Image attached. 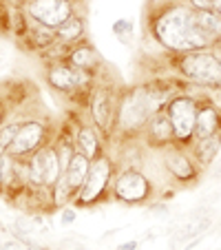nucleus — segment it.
<instances>
[{
    "instance_id": "obj_27",
    "label": "nucleus",
    "mask_w": 221,
    "mask_h": 250,
    "mask_svg": "<svg viewBox=\"0 0 221 250\" xmlns=\"http://www.w3.org/2000/svg\"><path fill=\"white\" fill-rule=\"evenodd\" d=\"M212 175H215V177H221V162H217V166H215V170H212Z\"/></svg>"
},
{
    "instance_id": "obj_31",
    "label": "nucleus",
    "mask_w": 221,
    "mask_h": 250,
    "mask_svg": "<svg viewBox=\"0 0 221 250\" xmlns=\"http://www.w3.org/2000/svg\"><path fill=\"white\" fill-rule=\"evenodd\" d=\"M0 124H2V111H0Z\"/></svg>"
},
{
    "instance_id": "obj_19",
    "label": "nucleus",
    "mask_w": 221,
    "mask_h": 250,
    "mask_svg": "<svg viewBox=\"0 0 221 250\" xmlns=\"http://www.w3.org/2000/svg\"><path fill=\"white\" fill-rule=\"evenodd\" d=\"M51 193H53V195H51V197H53V204H56V206H62V208H64L66 202H69V199H73V193H76V190L71 188L69 180H66V175H60V180L53 184Z\"/></svg>"
},
{
    "instance_id": "obj_9",
    "label": "nucleus",
    "mask_w": 221,
    "mask_h": 250,
    "mask_svg": "<svg viewBox=\"0 0 221 250\" xmlns=\"http://www.w3.org/2000/svg\"><path fill=\"white\" fill-rule=\"evenodd\" d=\"M44 133H47V128H44L42 124H38V122H24V124H20V131H18V135H16V140L11 142V146H9V151H7V155H11V157L33 155L36 151H40L38 146L42 144Z\"/></svg>"
},
{
    "instance_id": "obj_29",
    "label": "nucleus",
    "mask_w": 221,
    "mask_h": 250,
    "mask_svg": "<svg viewBox=\"0 0 221 250\" xmlns=\"http://www.w3.org/2000/svg\"><path fill=\"white\" fill-rule=\"evenodd\" d=\"M0 250H18V246H16V244H5Z\"/></svg>"
},
{
    "instance_id": "obj_6",
    "label": "nucleus",
    "mask_w": 221,
    "mask_h": 250,
    "mask_svg": "<svg viewBox=\"0 0 221 250\" xmlns=\"http://www.w3.org/2000/svg\"><path fill=\"white\" fill-rule=\"evenodd\" d=\"M111 175H113V164H111V160H108L106 155L91 162L89 177H86L84 186L78 190L76 204H80V206H91V204L98 202L104 195V190L108 188V184H111Z\"/></svg>"
},
{
    "instance_id": "obj_18",
    "label": "nucleus",
    "mask_w": 221,
    "mask_h": 250,
    "mask_svg": "<svg viewBox=\"0 0 221 250\" xmlns=\"http://www.w3.org/2000/svg\"><path fill=\"white\" fill-rule=\"evenodd\" d=\"M27 168H29V182H31L36 188H47V186H44V148L33 153Z\"/></svg>"
},
{
    "instance_id": "obj_13",
    "label": "nucleus",
    "mask_w": 221,
    "mask_h": 250,
    "mask_svg": "<svg viewBox=\"0 0 221 250\" xmlns=\"http://www.w3.org/2000/svg\"><path fill=\"white\" fill-rule=\"evenodd\" d=\"M69 62H71V66L82 69L93 76V71L100 66V56L95 53V49L91 47V44H78V47L69 53Z\"/></svg>"
},
{
    "instance_id": "obj_21",
    "label": "nucleus",
    "mask_w": 221,
    "mask_h": 250,
    "mask_svg": "<svg viewBox=\"0 0 221 250\" xmlns=\"http://www.w3.org/2000/svg\"><path fill=\"white\" fill-rule=\"evenodd\" d=\"M133 31H135V27H133V22L131 20H126V18H120V20H115L113 22V33L120 38V42H124L126 44L128 40L133 38Z\"/></svg>"
},
{
    "instance_id": "obj_17",
    "label": "nucleus",
    "mask_w": 221,
    "mask_h": 250,
    "mask_svg": "<svg viewBox=\"0 0 221 250\" xmlns=\"http://www.w3.org/2000/svg\"><path fill=\"white\" fill-rule=\"evenodd\" d=\"M212 217L210 215H201V217H190L188 222L183 224V228L179 230V239H193V237H203L206 230L210 228Z\"/></svg>"
},
{
    "instance_id": "obj_10",
    "label": "nucleus",
    "mask_w": 221,
    "mask_h": 250,
    "mask_svg": "<svg viewBox=\"0 0 221 250\" xmlns=\"http://www.w3.org/2000/svg\"><path fill=\"white\" fill-rule=\"evenodd\" d=\"M144 137H146L148 148H157V151H166L170 142H175L173 124H170L166 109L151 118V122L146 124V128H144Z\"/></svg>"
},
{
    "instance_id": "obj_23",
    "label": "nucleus",
    "mask_w": 221,
    "mask_h": 250,
    "mask_svg": "<svg viewBox=\"0 0 221 250\" xmlns=\"http://www.w3.org/2000/svg\"><path fill=\"white\" fill-rule=\"evenodd\" d=\"M76 217H78V212H76V208H62V212H60V224L62 226H69V224H73L76 222Z\"/></svg>"
},
{
    "instance_id": "obj_3",
    "label": "nucleus",
    "mask_w": 221,
    "mask_h": 250,
    "mask_svg": "<svg viewBox=\"0 0 221 250\" xmlns=\"http://www.w3.org/2000/svg\"><path fill=\"white\" fill-rule=\"evenodd\" d=\"M118 102L120 95L113 91L111 84H98L93 86L89 98V111L93 126L98 128L100 135H111L118 120Z\"/></svg>"
},
{
    "instance_id": "obj_15",
    "label": "nucleus",
    "mask_w": 221,
    "mask_h": 250,
    "mask_svg": "<svg viewBox=\"0 0 221 250\" xmlns=\"http://www.w3.org/2000/svg\"><path fill=\"white\" fill-rule=\"evenodd\" d=\"M89 170H91V162L86 160L84 155L76 153L73 160H71V164H69V168H66V173H64L66 180H69V184H71V188L76 190V193L84 186L86 177H89Z\"/></svg>"
},
{
    "instance_id": "obj_1",
    "label": "nucleus",
    "mask_w": 221,
    "mask_h": 250,
    "mask_svg": "<svg viewBox=\"0 0 221 250\" xmlns=\"http://www.w3.org/2000/svg\"><path fill=\"white\" fill-rule=\"evenodd\" d=\"M153 36L164 49L175 53H190L212 49L217 38L206 33L197 22L190 5H168L153 18Z\"/></svg>"
},
{
    "instance_id": "obj_26",
    "label": "nucleus",
    "mask_w": 221,
    "mask_h": 250,
    "mask_svg": "<svg viewBox=\"0 0 221 250\" xmlns=\"http://www.w3.org/2000/svg\"><path fill=\"white\" fill-rule=\"evenodd\" d=\"M5 157H0V184H5Z\"/></svg>"
},
{
    "instance_id": "obj_7",
    "label": "nucleus",
    "mask_w": 221,
    "mask_h": 250,
    "mask_svg": "<svg viewBox=\"0 0 221 250\" xmlns=\"http://www.w3.org/2000/svg\"><path fill=\"white\" fill-rule=\"evenodd\" d=\"M27 14L33 22L56 31L73 16V5L66 0H33L27 5Z\"/></svg>"
},
{
    "instance_id": "obj_25",
    "label": "nucleus",
    "mask_w": 221,
    "mask_h": 250,
    "mask_svg": "<svg viewBox=\"0 0 221 250\" xmlns=\"http://www.w3.org/2000/svg\"><path fill=\"white\" fill-rule=\"evenodd\" d=\"M210 51L215 53V56H217V58H219V60H221V40H217V42L212 44V49H210Z\"/></svg>"
},
{
    "instance_id": "obj_20",
    "label": "nucleus",
    "mask_w": 221,
    "mask_h": 250,
    "mask_svg": "<svg viewBox=\"0 0 221 250\" xmlns=\"http://www.w3.org/2000/svg\"><path fill=\"white\" fill-rule=\"evenodd\" d=\"M56 31L53 29H49V27H42V24H38V22H31V40L38 47H51L53 42H56Z\"/></svg>"
},
{
    "instance_id": "obj_11",
    "label": "nucleus",
    "mask_w": 221,
    "mask_h": 250,
    "mask_svg": "<svg viewBox=\"0 0 221 250\" xmlns=\"http://www.w3.org/2000/svg\"><path fill=\"white\" fill-rule=\"evenodd\" d=\"M221 135V113L206 102H199L197 122H195V140H208V137Z\"/></svg>"
},
{
    "instance_id": "obj_30",
    "label": "nucleus",
    "mask_w": 221,
    "mask_h": 250,
    "mask_svg": "<svg viewBox=\"0 0 221 250\" xmlns=\"http://www.w3.org/2000/svg\"><path fill=\"white\" fill-rule=\"evenodd\" d=\"M217 38L221 40V16H219V22H217Z\"/></svg>"
},
{
    "instance_id": "obj_16",
    "label": "nucleus",
    "mask_w": 221,
    "mask_h": 250,
    "mask_svg": "<svg viewBox=\"0 0 221 250\" xmlns=\"http://www.w3.org/2000/svg\"><path fill=\"white\" fill-rule=\"evenodd\" d=\"M56 36L60 38V42H64V44L78 42V40L84 36V20L73 14L64 24H60V27L56 29Z\"/></svg>"
},
{
    "instance_id": "obj_22",
    "label": "nucleus",
    "mask_w": 221,
    "mask_h": 250,
    "mask_svg": "<svg viewBox=\"0 0 221 250\" xmlns=\"http://www.w3.org/2000/svg\"><path fill=\"white\" fill-rule=\"evenodd\" d=\"M18 131H20V124H7V126H2L0 128V148L2 151H9V146H11V142L16 140V135H18Z\"/></svg>"
},
{
    "instance_id": "obj_5",
    "label": "nucleus",
    "mask_w": 221,
    "mask_h": 250,
    "mask_svg": "<svg viewBox=\"0 0 221 250\" xmlns=\"http://www.w3.org/2000/svg\"><path fill=\"white\" fill-rule=\"evenodd\" d=\"M113 195L124 204H144L153 195V184L140 168H124L113 182Z\"/></svg>"
},
{
    "instance_id": "obj_28",
    "label": "nucleus",
    "mask_w": 221,
    "mask_h": 250,
    "mask_svg": "<svg viewBox=\"0 0 221 250\" xmlns=\"http://www.w3.org/2000/svg\"><path fill=\"white\" fill-rule=\"evenodd\" d=\"M215 14L221 16V0H215Z\"/></svg>"
},
{
    "instance_id": "obj_2",
    "label": "nucleus",
    "mask_w": 221,
    "mask_h": 250,
    "mask_svg": "<svg viewBox=\"0 0 221 250\" xmlns=\"http://www.w3.org/2000/svg\"><path fill=\"white\" fill-rule=\"evenodd\" d=\"M177 73L188 84L201 86V89H221V60L210 51H190L177 56Z\"/></svg>"
},
{
    "instance_id": "obj_24",
    "label": "nucleus",
    "mask_w": 221,
    "mask_h": 250,
    "mask_svg": "<svg viewBox=\"0 0 221 250\" xmlns=\"http://www.w3.org/2000/svg\"><path fill=\"white\" fill-rule=\"evenodd\" d=\"M135 248H137V241H135V239H131V241H126V244L120 246L118 250H135Z\"/></svg>"
},
{
    "instance_id": "obj_4",
    "label": "nucleus",
    "mask_w": 221,
    "mask_h": 250,
    "mask_svg": "<svg viewBox=\"0 0 221 250\" xmlns=\"http://www.w3.org/2000/svg\"><path fill=\"white\" fill-rule=\"evenodd\" d=\"M197 111H199V102L188 95H175L166 106L168 120L173 124V133H175V142L177 144H190L195 140V122H197Z\"/></svg>"
},
{
    "instance_id": "obj_14",
    "label": "nucleus",
    "mask_w": 221,
    "mask_h": 250,
    "mask_svg": "<svg viewBox=\"0 0 221 250\" xmlns=\"http://www.w3.org/2000/svg\"><path fill=\"white\" fill-rule=\"evenodd\" d=\"M221 151V135L208 137V140H197L193 144V155L199 166H210L215 157Z\"/></svg>"
},
{
    "instance_id": "obj_32",
    "label": "nucleus",
    "mask_w": 221,
    "mask_h": 250,
    "mask_svg": "<svg viewBox=\"0 0 221 250\" xmlns=\"http://www.w3.org/2000/svg\"><path fill=\"white\" fill-rule=\"evenodd\" d=\"M2 246H5V244H2V241H0V248H2Z\"/></svg>"
},
{
    "instance_id": "obj_8",
    "label": "nucleus",
    "mask_w": 221,
    "mask_h": 250,
    "mask_svg": "<svg viewBox=\"0 0 221 250\" xmlns=\"http://www.w3.org/2000/svg\"><path fill=\"white\" fill-rule=\"evenodd\" d=\"M160 155H161V164H164L168 177L181 182V184H188V182L197 180V175H199L197 162L186 151H181L177 146H168L166 151H160Z\"/></svg>"
},
{
    "instance_id": "obj_12",
    "label": "nucleus",
    "mask_w": 221,
    "mask_h": 250,
    "mask_svg": "<svg viewBox=\"0 0 221 250\" xmlns=\"http://www.w3.org/2000/svg\"><path fill=\"white\" fill-rule=\"evenodd\" d=\"M76 153L84 155L89 162H95L98 157H102V140L100 133L95 131V126H80L76 133Z\"/></svg>"
}]
</instances>
